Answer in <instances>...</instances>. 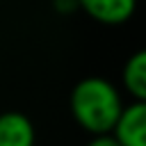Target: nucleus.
<instances>
[{"label":"nucleus","mask_w":146,"mask_h":146,"mask_svg":"<svg viewBox=\"0 0 146 146\" xmlns=\"http://www.w3.org/2000/svg\"><path fill=\"white\" fill-rule=\"evenodd\" d=\"M34 125L23 112L0 114V146H34Z\"/></svg>","instance_id":"obj_4"},{"label":"nucleus","mask_w":146,"mask_h":146,"mask_svg":"<svg viewBox=\"0 0 146 146\" xmlns=\"http://www.w3.org/2000/svg\"><path fill=\"white\" fill-rule=\"evenodd\" d=\"M52 7L59 14H71L73 9H78V0H52Z\"/></svg>","instance_id":"obj_7"},{"label":"nucleus","mask_w":146,"mask_h":146,"mask_svg":"<svg viewBox=\"0 0 146 146\" xmlns=\"http://www.w3.org/2000/svg\"><path fill=\"white\" fill-rule=\"evenodd\" d=\"M112 137L121 146H146V105L144 100H132L130 105H123L114 128Z\"/></svg>","instance_id":"obj_2"},{"label":"nucleus","mask_w":146,"mask_h":146,"mask_svg":"<svg viewBox=\"0 0 146 146\" xmlns=\"http://www.w3.org/2000/svg\"><path fill=\"white\" fill-rule=\"evenodd\" d=\"M87 146H121V144L112 137V132H105V135H94V139Z\"/></svg>","instance_id":"obj_6"},{"label":"nucleus","mask_w":146,"mask_h":146,"mask_svg":"<svg viewBox=\"0 0 146 146\" xmlns=\"http://www.w3.org/2000/svg\"><path fill=\"white\" fill-rule=\"evenodd\" d=\"M121 82L135 100H146V52L144 50H137L132 57H128L121 71Z\"/></svg>","instance_id":"obj_5"},{"label":"nucleus","mask_w":146,"mask_h":146,"mask_svg":"<svg viewBox=\"0 0 146 146\" xmlns=\"http://www.w3.org/2000/svg\"><path fill=\"white\" fill-rule=\"evenodd\" d=\"M121 110V94L105 78H84L71 91V114L78 121V125L84 128L89 135L112 132Z\"/></svg>","instance_id":"obj_1"},{"label":"nucleus","mask_w":146,"mask_h":146,"mask_svg":"<svg viewBox=\"0 0 146 146\" xmlns=\"http://www.w3.org/2000/svg\"><path fill=\"white\" fill-rule=\"evenodd\" d=\"M78 9L105 25H121L132 18L137 0H78Z\"/></svg>","instance_id":"obj_3"}]
</instances>
